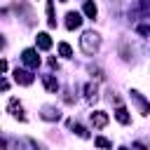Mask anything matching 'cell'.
Returning a JSON list of instances; mask_svg holds the SVG:
<instances>
[{"mask_svg": "<svg viewBox=\"0 0 150 150\" xmlns=\"http://www.w3.org/2000/svg\"><path fill=\"white\" fill-rule=\"evenodd\" d=\"M80 47H82L84 54H94V52L101 47V38H98V33H94V30L82 33V38H80Z\"/></svg>", "mask_w": 150, "mask_h": 150, "instance_id": "1", "label": "cell"}, {"mask_svg": "<svg viewBox=\"0 0 150 150\" xmlns=\"http://www.w3.org/2000/svg\"><path fill=\"white\" fill-rule=\"evenodd\" d=\"M131 101L136 103V108H138V112H141V115H150V103H148V101H145L136 89H131Z\"/></svg>", "mask_w": 150, "mask_h": 150, "instance_id": "2", "label": "cell"}, {"mask_svg": "<svg viewBox=\"0 0 150 150\" xmlns=\"http://www.w3.org/2000/svg\"><path fill=\"white\" fill-rule=\"evenodd\" d=\"M21 61H23L28 68H38V66H40V56H38V52H35V49H23Z\"/></svg>", "mask_w": 150, "mask_h": 150, "instance_id": "3", "label": "cell"}, {"mask_svg": "<svg viewBox=\"0 0 150 150\" xmlns=\"http://www.w3.org/2000/svg\"><path fill=\"white\" fill-rule=\"evenodd\" d=\"M80 23H82V16H80L77 12H68V14H66V28H68V30L80 28Z\"/></svg>", "mask_w": 150, "mask_h": 150, "instance_id": "4", "label": "cell"}, {"mask_svg": "<svg viewBox=\"0 0 150 150\" xmlns=\"http://www.w3.org/2000/svg\"><path fill=\"white\" fill-rule=\"evenodd\" d=\"M14 80H16L19 84H26V87H28V84H33V73H30V70H19V68H16V70H14Z\"/></svg>", "mask_w": 150, "mask_h": 150, "instance_id": "5", "label": "cell"}, {"mask_svg": "<svg viewBox=\"0 0 150 150\" xmlns=\"http://www.w3.org/2000/svg\"><path fill=\"white\" fill-rule=\"evenodd\" d=\"M7 108H9V112H12V115H14V117H16V120H21V122H23V120H26V115H23V110H21V103H19V101H16V98H12V101H9V105H7Z\"/></svg>", "mask_w": 150, "mask_h": 150, "instance_id": "6", "label": "cell"}, {"mask_svg": "<svg viewBox=\"0 0 150 150\" xmlns=\"http://www.w3.org/2000/svg\"><path fill=\"white\" fill-rule=\"evenodd\" d=\"M42 84H45V89H47V91H52V94H56V91H59V82H56V77H54V75H45V77H42Z\"/></svg>", "mask_w": 150, "mask_h": 150, "instance_id": "7", "label": "cell"}, {"mask_svg": "<svg viewBox=\"0 0 150 150\" xmlns=\"http://www.w3.org/2000/svg\"><path fill=\"white\" fill-rule=\"evenodd\" d=\"M40 117L52 122V120H59V117H61V112H59L56 108H52V105H45V108H42V112H40Z\"/></svg>", "mask_w": 150, "mask_h": 150, "instance_id": "8", "label": "cell"}, {"mask_svg": "<svg viewBox=\"0 0 150 150\" xmlns=\"http://www.w3.org/2000/svg\"><path fill=\"white\" fill-rule=\"evenodd\" d=\"M91 124H94V127H98V129H101V127H105V124H108V115H105V112H101V110L91 112Z\"/></svg>", "mask_w": 150, "mask_h": 150, "instance_id": "9", "label": "cell"}, {"mask_svg": "<svg viewBox=\"0 0 150 150\" xmlns=\"http://www.w3.org/2000/svg\"><path fill=\"white\" fill-rule=\"evenodd\" d=\"M35 40H38V47H40V49H49V47H52V38H49L47 33H38Z\"/></svg>", "mask_w": 150, "mask_h": 150, "instance_id": "10", "label": "cell"}, {"mask_svg": "<svg viewBox=\"0 0 150 150\" xmlns=\"http://www.w3.org/2000/svg\"><path fill=\"white\" fill-rule=\"evenodd\" d=\"M47 23H49V28H56V16H54V2L52 0L47 2Z\"/></svg>", "mask_w": 150, "mask_h": 150, "instance_id": "11", "label": "cell"}, {"mask_svg": "<svg viewBox=\"0 0 150 150\" xmlns=\"http://www.w3.org/2000/svg\"><path fill=\"white\" fill-rule=\"evenodd\" d=\"M115 117H117L120 124H129V110L127 108H117L115 110Z\"/></svg>", "mask_w": 150, "mask_h": 150, "instance_id": "12", "label": "cell"}, {"mask_svg": "<svg viewBox=\"0 0 150 150\" xmlns=\"http://www.w3.org/2000/svg\"><path fill=\"white\" fill-rule=\"evenodd\" d=\"M96 12H98V9H96L94 0H87V2H84V14H87L89 19H96Z\"/></svg>", "mask_w": 150, "mask_h": 150, "instance_id": "13", "label": "cell"}, {"mask_svg": "<svg viewBox=\"0 0 150 150\" xmlns=\"http://www.w3.org/2000/svg\"><path fill=\"white\" fill-rule=\"evenodd\" d=\"M70 129H73V131H75L80 138H87V136H89V131H87L82 124H75V122H70Z\"/></svg>", "mask_w": 150, "mask_h": 150, "instance_id": "14", "label": "cell"}, {"mask_svg": "<svg viewBox=\"0 0 150 150\" xmlns=\"http://www.w3.org/2000/svg\"><path fill=\"white\" fill-rule=\"evenodd\" d=\"M59 54H61V56H66V59H68V56H73L70 45H68V42H61V45H59Z\"/></svg>", "mask_w": 150, "mask_h": 150, "instance_id": "15", "label": "cell"}, {"mask_svg": "<svg viewBox=\"0 0 150 150\" xmlns=\"http://www.w3.org/2000/svg\"><path fill=\"white\" fill-rule=\"evenodd\" d=\"M84 91H87V98H89V101H96V98H98V94H96V87H94V84H87V87H84Z\"/></svg>", "mask_w": 150, "mask_h": 150, "instance_id": "16", "label": "cell"}, {"mask_svg": "<svg viewBox=\"0 0 150 150\" xmlns=\"http://www.w3.org/2000/svg\"><path fill=\"white\" fill-rule=\"evenodd\" d=\"M94 143H96V145H98V148H103V150H110V148H112V143H110V141H108V138H101V136H98V138H96V141H94Z\"/></svg>", "mask_w": 150, "mask_h": 150, "instance_id": "17", "label": "cell"}, {"mask_svg": "<svg viewBox=\"0 0 150 150\" xmlns=\"http://www.w3.org/2000/svg\"><path fill=\"white\" fill-rule=\"evenodd\" d=\"M61 2H66V0H61Z\"/></svg>", "mask_w": 150, "mask_h": 150, "instance_id": "18", "label": "cell"}, {"mask_svg": "<svg viewBox=\"0 0 150 150\" xmlns=\"http://www.w3.org/2000/svg\"><path fill=\"white\" fill-rule=\"evenodd\" d=\"M120 150H124V148H120Z\"/></svg>", "mask_w": 150, "mask_h": 150, "instance_id": "19", "label": "cell"}]
</instances>
